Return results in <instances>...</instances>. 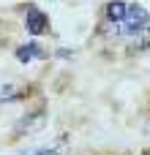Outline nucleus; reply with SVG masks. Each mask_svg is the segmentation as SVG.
Wrapping results in <instances>:
<instances>
[{"mask_svg": "<svg viewBox=\"0 0 150 155\" xmlns=\"http://www.w3.org/2000/svg\"><path fill=\"white\" fill-rule=\"evenodd\" d=\"M150 25V14L145 5H128V11H126V19L120 22V27H123V33L126 35H139L145 27Z\"/></svg>", "mask_w": 150, "mask_h": 155, "instance_id": "1", "label": "nucleus"}, {"mask_svg": "<svg viewBox=\"0 0 150 155\" xmlns=\"http://www.w3.org/2000/svg\"><path fill=\"white\" fill-rule=\"evenodd\" d=\"M25 27H27L30 35H41V33L49 27V19H46V14H44L41 8L27 5V11H25Z\"/></svg>", "mask_w": 150, "mask_h": 155, "instance_id": "2", "label": "nucleus"}, {"mask_svg": "<svg viewBox=\"0 0 150 155\" xmlns=\"http://www.w3.org/2000/svg\"><path fill=\"white\" fill-rule=\"evenodd\" d=\"M38 57H44V49L38 44H25V46L16 49V60L19 63H30V60H38Z\"/></svg>", "mask_w": 150, "mask_h": 155, "instance_id": "3", "label": "nucleus"}, {"mask_svg": "<svg viewBox=\"0 0 150 155\" xmlns=\"http://www.w3.org/2000/svg\"><path fill=\"white\" fill-rule=\"evenodd\" d=\"M126 11H128V5H126L123 0H112V3L107 5V19L115 22V25H120V22L126 19Z\"/></svg>", "mask_w": 150, "mask_h": 155, "instance_id": "4", "label": "nucleus"}, {"mask_svg": "<svg viewBox=\"0 0 150 155\" xmlns=\"http://www.w3.org/2000/svg\"><path fill=\"white\" fill-rule=\"evenodd\" d=\"M38 128H44V112H36L33 117H25V123H19V134H33V131H38Z\"/></svg>", "mask_w": 150, "mask_h": 155, "instance_id": "5", "label": "nucleus"}, {"mask_svg": "<svg viewBox=\"0 0 150 155\" xmlns=\"http://www.w3.org/2000/svg\"><path fill=\"white\" fill-rule=\"evenodd\" d=\"M22 155H63V139L55 147H30V150H25Z\"/></svg>", "mask_w": 150, "mask_h": 155, "instance_id": "6", "label": "nucleus"}, {"mask_svg": "<svg viewBox=\"0 0 150 155\" xmlns=\"http://www.w3.org/2000/svg\"><path fill=\"white\" fill-rule=\"evenodd\" d=\"M14 93H16V87H14V84L0 87V104H3V101H14Z\"/></svg>", "mask_w": 150, "mask_h": 155, "instance_id": "7", "label": "nucleus"}, {"mask_svg": "<svg viewBox=\"0 0 150 155\" xmlns=\"http://www.w3.org/2000/svg\"><path fill=\"white\" fill-rule=\"evenodd\" d=\"M148 155H150V150H148Z\"/></svg>", "mask_w": 150, "mask_h": 155, "instance_id": "8", "label": "nucleus"}]
</instances>
